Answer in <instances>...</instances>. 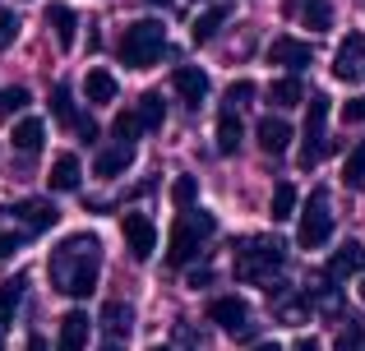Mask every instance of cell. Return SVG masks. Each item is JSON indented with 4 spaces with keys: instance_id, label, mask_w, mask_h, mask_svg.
<instances>
[{
    "instance_id": "1",
    "label": "cell",
    "mask_w": 365,
    "mask_h": 351,
    "mask_svg": "<svg viewBox=\"0 0 365 351\" xmlns=\"http://www.w3.org/2000/svg\"><path fill=\"white\" fill-rule=\"evenodd\" d=\"M46 273H51V287L61 291V296H74V300L93 296V291H98V273H102L98 236H93V231H79V236H70V241H61L51 250Z\"/></svg>"
},
{
    "instance_id": "2",
    "label": "cell",
    "mask_w": 365,
    "mask_h": 351,
    "mask_svg": "<svg viewBox=\"0 0 365 351\" xmlns=\"http://www.w3.org/2000/svg\"><path fill=\"white\" fill-rule=\"evenodd\" d=\"M120 65L125 70H153V65L167 56V28L158 23V19H139V23L125 28L120 46H116Z\"/></svg>"
},
{
    "instance_id": "3",
    "label": "cell",
    "mask_w": 365,
    "mask_h": 351,
    "mask_svg": "<svg viewBox=\"0 0 365 351\" xmlns=\"http://www.w3.org/2000/svg\"><path fill=\"white\" fill-rule=\"evenodd\" d=\"M217 231V217L204 213V208H185L176 217V231H171V250H167V263L171 268H185V263L199 259V245Z\"/></svg>"
},
{
    "instance_id": "4",
    "label": "cell",
    "mask_w": 365,
    "mask_h": 351,
    "mask_svg": "<svg viewBox=\"0 0 365 351\" xmlns=\"http://www.w3.org/2000/svg\"><path fill=\"white\" fill-rule=\"evenodd\" d=\"M333 236V204H329V189H310V199L301 204L296 213V245L301 250H324Z\"/></svg>"
},
{
    "instance_id": "5",
    "label": "cell",
    "mask_w": 365,
    "mask_h": 351,
    "mask_svg": "<svg viewBox=\"0 0 365 351\" xmlns=\"http://www.w3.org/2000/svg\"><path fill=\"white\" fill-rule=\"evenodd\" d=\"M287 263V245L282 241H250L236 259V278L241 282H273Z\"/></svg>"
},
{
    "instance_id": "6",
    "label": "cell",
    "mask_w": 365,
    "mask_h": 351,
    "mask_svg": "<svg viewBox=\"0 0 365 351\" xmlns=\"http://www.w3.org/2000/svg\"><path fill=\"white\" fill-rule=\"evenodd\" d=\"M324 125H329V93H314V98L305 102V144H301V167H305V172L319 167L324 148H329Z\"/></svg>"
},
{
    "instance_id": "7",
    "label": "cell",
    "mask_w": 365,
    "mask_h": 351,
    "mask_svg": "<svg viewBox=\"0 0 365 351\" xmlns=\"http://www.w3.org/2000/svg\"><path fill=\"white\" fill-rule=\"evenodd\" d=\"M120 231H125V250H130L134 259H153V250H158V226H153V217L125 213Z\"/></svg>"
},
{
    "instance_id": "8",
    "label": "cell",
    "mask_w": 365,
    "mask_h": 351,
    "mask_svg": "<svg viewBox=\"0 0 365 351\" xmlns=\"http://www.w3.org/2000/svg\"><path fill=\"white\" fill-rule=\"evenodd\" d=\"M333 74H338L342 83H365V37L361 33L342 37L338 56H333Z\"/></svg>"
},
{
    "instance_id": "9",
    "label": "cell",
    "mask_w": 365,
    "mask_h": 351,
    "mask_svg": "<svg viewBox=\"0 0 365 351\" xmlns=\"http://www.w3.org/2000/svg\"><path fill=\"white\" fill-rule=\"evenodd\" d=\"M171 83H176V98L185 111H199L208 102V74L199 70V65H180L176 74H171Z\"/></svg>"
},
{
    "instance_id": "10",
    "label": "cell",
    "mask_w": 365,
    "mask_h": 351,
    "mask_svg": "<svg viewBox=\"0 0 365 351\" xmlns=\"http://www.w3.org/2000/svg\"><path fill=\"white\" fill-rule=\"evenodd\" d=\"M310 61H314V51H310V42H301V37H277V42L268 46V65H277V70H287V74L305 70Z\"/></svg>"
},
{
    "instance_id": "11",
    "label": "cell",
    "mask_w": 365,
    "mask_h": 351,
    "mask_svg": "<svg viewBox=\"0 0 365 351\" xmlns=\"http://www.w3.org/2000/svg\"><path fill=\"white\" fill-rule=\"evenodd\" d=\"M287 19H301L310 33H329L333 28V5L329 0H282Z\"/></svg>"
},
{
    "instance_id": "12",
    "label": "cell",
    "mask_w": 365,
    "mask_h": 351,
    "mask_svg": "<svg viewBox=\"0 0 365 351\" xmlns=\"http://www.w3.org/2000/svg\"><path fill=\"white\" fill-rule=\"evenodd\" d=\"M208 319H213L222 333H245L250 305H245L241 296H217V300H208Z\"/></svg>"
},
{
    "instance_id": "13",
    "label": "cell",
    "mask_w": 365,
    "mask_h": 351,
    "mask_svg": "<svg viewBox=\"0 0 365 351\" xmlns=\"http://www.w3.org/2000/svg\"><path fill=\"white\" fill-rule=\"evenodd\" d=\"M9 213H14L28 231H51V226L61 222V208H56L51 199H24V204H14Z\"/></svg>"
},
{
    "instance_id": "14",
    "label": "cell",
    "mask_w": 365,
    "mask_h": 351,
    "mask_svg": "<svg viewBox=\"0 0 365 351\" xmlns=\"http://www.w3.org/2000/svg\"><path fill=\"white\" fill-rule=\"evenodd\" d=\"M46 185L56 189V194H74V189L83 185V167L74 153H56L51 157V172H46Z\"/></svg>"
},
{
    "instance_id": "15",
    "label": "cell",
    "mask_w": 365,
    "mask_h": 351,
    "mask_svg": "<svg viewBox=\"0 0 365 351\" xmlns=\"http://www.w3.org/2000/svg\"><path fill=\"white\" fill-rule=\"evenodd\" d=\"M365 268V250L356 241H347V245H338V250L329 254V268H324V278L329 282H342V278H356V273Z\"/></svg>"
},
{
    "instance_id": "16",
    "label": "cell",
    "mask_w": 365,
    "mask_h": 351,
    "mask_svg": "<svg viewBox=\"0 0 365 351\" xmlns=\"http://www.w3.org/2000/svg\"><path fill=\"white\" fill-rule=\"evenodd\" d=\"M88 315L83 310H70L61 319V337H56V351H88Z\"/></svg>"
},
{
    "instance_id": "17",
    "label": "cell",
    "mask_w": 365,
    "mask_h": 351,
    "mask_svg": "<svg viewBox=\"0 0 365 351\" xmlns=\"http://www.w3.org/2000/svg\"><path fill=\"white\" fill-rule=\"evenodd\" d=\"M46 23H51L61 51H70V46L79 42V14H74L70 5H46Z\"/></svg>"
},
{
    "instance_id": "18",
    "label": "cell",
    "mask_w": 365,
    "mask_h": 351,
    "mask_svg": "<svg viewBox=\"0 0 365 351\" xmlns=\"http://www.w3.org/2000/svg\"><path fill=\"white\" fill-rule=\"evenodd\" d=\"M255 135H259V148H264V153H287V148H292V125H287V120H277V116H264L255 125Z\"/></svg>"
},
{
    "instance_id": "19",
    "label": "cell",
    "mask_w": 365,
    "mask_h": 351,
    "mask_svg": "<svg viewBox=\"0 0 365 351\" xmlns=\"http://www.w3.org/2000/svg\"><path fill=\"white\" fill-rule=\"evenodd\" d=\"M213 139H217V153H241V139H245V130H241V116L236 111H227L222 107V116H217V130H213Z\"/></svg>"
},
{
    "instance_id": "20",
    "label": "cell",
    "mask_w": 365,
    "mask_h": 351,
    "mask_svg": "<svg viewBox=\"0 0 365 351\" xmlns=\"http://www.w3.org/2000/svg\"><path fill=\"white\" fill-rule=\"evenodd\" d=\"M130 162H134V148H125V144H111V148H102V153H98L93 172H98L102 180H111V176H125V172H130Z\"/></svg>"
},
{
    "instance_id": "21",
    "label": "cell",
    "mask_w": 365,
    "mask_h": 351,
    "mask_svg": "<svg viewBox=\"0 0 365 351\" xmlns=\"http://www.w3.org/2000/svg\"><path fill=\"white\" fill-rule=\"evenodd\" d=\"M9 144H14L19 153H37V148L46 144V125H42L37 116H24V120L14 125V135H9Z\"/></svg>"
},
{
    "instance_id": "22",
    "label": "cell",
    "mask_w": 365,
    "mask_h": 351,
    "mask_svg": "<svg viewBox=\"0 0 365 351\" xmlns=\"http://www.w3.org/2000/svg\"><path fill=\"white\" fill-rule=\"evenodd\" d=\"M83 93H88V102L93 107H107V102H116V79H111V70H88V79H83Z\"/></svg>"
},
{
    "instance_id": "23",
    "label": "cell",
    "mask_w": 365,
    "mask_h": 351,
    "mask_svg": "<svg viewBox=\"0 0 365 351\" xmlns=\"http://www.w3.org/2000/svg\"><path fill=\"white\" fill-rule=\"evenodd\" d=\"M296 208H301V194H296V185H292V180H277V185H273V204H268L273 222H292Z\"/></svg>"
},
{
    "instance_id": "24",
    "label": "cell",
    "mask_w": 365,
    "mask_h": 351,
    "mask_svg": "<svg viewBox=\"0 0 365 351\" xmlns=\"http://www.w3.org/2000/svg\"><path fill=\"white\" fill-rule=\"evenodd\" d=\"M227 19H232V5H208L204 14L195 19V42H213V37L222 33Z\"/></svg>"
},
{
    "instance_id": "25",
    "label": "cell",
    "mask_w": 365,
    "mask_h": 351,
    "mask_svg": "<svg viewBox=\"0 0 365 351\" xmlns=\"http://www.w3.org/2000/svg\"><path fill=\"white\" fill-rule=\"evenodd\" d=\"M268 98H273V107H301V102H305V88H301V79H296V74H282V79L268 83Z\"/></svg>"
},
{
    "instance_id": "26",
    "label": "cell",
    "mask_w": 365,
    "mask_h": 351,
    "mask_svg": "<svg viewBox=\"0 0 365 351\" xmlns=\"http://www.w3.org/2000/svg\"><path fill=\"white\" fill-rule=\"evenodd\" d=\"M130 305H125V300H107V305H102V328H111V333H116V342L125 333H130Z\"/></svg>"
},
{
    "instance_id": "27",
    "label": "cell",
    "mask_w": 365,
    "mask_h": 351,
    "mask_svg": "<svg viewBox=\"0 0 365 351\" xmlns=\"http://www.w3.org/2000/svg\"><path fill=\"white\" fill-rule=\"evenodd\" d=\"M134 116H139V130H162V120H167V102H162L158 93H148Z\"/></svg>"
},
{
    "instance_id": "28",
    "label": "cell",
    "mask_w": 365,
    "mask_h": 351,
    "mask_svg": "<svg viewBox=\"0 0 365 351\" xmlns=\"http://www.w3.org/2000/svg\"><path fill=\"white\" fill-rule=\"evenodd\" d=\"M51 116L61 120V125H79V111H74V98H70L65 83H56V88H51Z\"/></svg>"
},
{
    "instance_id": "29",
    "label": "cell",
    "mask_w": 365,
    "mask_h": 351,
    "mask_svg": "<svg viewBox=\"0 0 365 351\" xmlns=\"http://www.w3.org/2000/svg\"><path fill=\"white\" fill-rule=\"evenodd\" d=\"M195 199H199V180L195 176H176L171 180V204L185 213V208H195Z\"/></svg>"
},
{
    "instance_id": "30",
    "label": "cell",
    "mask_w": 365,
    "mask_h": 351,
    "mask_svg": "<svg viewBox=\"0 0 365 351\" xmlns=\"http://www.w3.org/2000/svg\"><path fill=\"white\" fill-rule=\"evenodd\" d=\"M19 296H24V282H0V324H9L14 319V305H19Z\"/></svg>"
},
{
    "instance_id": "31",
    "label": "cell",
    "mask_w": 365,
    "mask_h": 351,
    "mask_svg": "<svg viewBox=\"0 0 365 351\" xmlns=\"http://www.w3.org/2000/svg\"><path fill=\"white\" fill-rule=\"evenodd\" d=\"M342 180H347L351 189H361V185H365V144H361V148H351L347 167H342Z\"/></svg>"
},
{
    "instance_id": "32",
    "label": "cell",
    "mask_w": 365,
    "mask_h": 351,
    "mask_svg": "<svg viewBox=\"0 0 365 351\" xmlns=\"http://www.w3.org/2000/svg\"><path fill=\"white\" fill-rule=\"evenodd\" d=\"M111 135H116V144L134 148V139H139V116H130V111H120L116 125H111Z\"/></svg>"
},
{
    "instance_id": "33",
    "label": "cell",
    "mask_w": 365,
    "mask_h": 351,
    "mask_svg": "<svg viewBox=\"0 0 365 351\" xmlns=\"http://www.w3.org/2000/svg\"><path fill=\"white\" fill-rule=\"evenodd\" d=\"M24 107H28V93L24 88H5V93H0V120H5V116H19Z\"/></svg>"
},
{
    "instance_id": "34",
    "label": "cell",
    "mask_w": 365,
    "mask_h": 351,
    "mask_svg": "<svg viewBox=\"0 0 365 351\" xmlns=\"http://www.w3.org/2000/svg\"><path fill=\"white\" fill-rule=\"evenodd\" d=\"M250 98H255V83H250V79H236L232 88H227V111H241Z\"/></svg>"
},
{
    "instance_id": "35",
    "label": "cell",
    "mask_w": 365,
    "mask_h": 351,
    "mask_svg": "<svg viewBox=\"0 0 365 351\" xmlns=\"http://www.w3.org/2000/svg\"><path fill=\"white\" fill-rule=\"evenodd\" d=\"M277 315H282V319H305V315H310V300H305V296H282V300H277Z\"/></svg>"
},
{
    "instance_id": "36",
    "label": "cell",
    "mask_w": 365,
    "mask_h": 351,
    "mask_svg": "<svg viewBox=\"0 0 365 351\" xmlns=\"http://www.w3.org/2000/svg\"><path fill=\"white\" fill-rule=\"evenodd\" d=\"M342 120H347V125H365V98H347V102H342Z\"/></svg>"
},
{
    "instance_id": "37",
    "label": "cell",
    "mask_w": 365,
    "mask_h": 351,
    "mask_svg": "<svg viewBox=\"0 0 365 351\" xmlns=\"http://www.w3.org/2000/svg\"><path fill=\"white\" fill-rule=\"evenodd\" d=\"M14 37H19V19L14 14H0V51L14 46Z\"/></svg>"
},
{
    "instance_id": "38",
    "label": "cell",
    "mask_w": 365,
    "mask_h": 351,
    "mask_svg": "<svg viewBox=\"0 0 365 351\" xmlns=\"http://www.w3.org/2000/svg\"><path fill=\"white\" fill-rule=\"evenodd\" d=\"M333 351H365V333H361V328H347V333L338 337V347H333Z\"/></svg>"
},
{
    "instance_id": "39",
    "label": "cell",
    "mask_w": 365,
    "mask_h": 351,
    "mask_svg": "<svg viewBox=\"0 0 365 351\" xmlns=\"http://www.w3.org/2000/svg\"><path fill=\"white\" fill-rule=\"evenodd\" d=\"M74 130H79L83 144H98V125H93V120H83V116H79V125H74Z\"/></svg>"
},
{
    "instance_id": "40",
    "label": "cell",
    "mask_w": 365,
    "mask_h": 351,
    "mask_svg": "<svg viewBox=\"0 0 365 351\" xmlns=\"http://www.w3.org/2000/svg\"><path fill=\"white\" fill-rule=\"evenodd\" d=\"M19 250V236H9V231H0V259H9V254Z\"/></svg>"
},
{
    "instance_id": "41",
    "label": "cell",
    "mask_w": 365,
    "mask_h": 351,
    "mask_svg": "<svg viewBox=\"0 0 365 351\" xmlns=\"http://www.w3.org/2000/svg\"><path fill=\"white\" fill-rule=\"evenodd\" d=\"M208 282H213V273H208V268H195V273H190V287H208Z\"/></svg>"
},
{
    "instance_id": "42",
    "label": "cell",
    "mask_w": 365,
    "mask_h": 351,
    "mask_svg": "<svg viewBox=\"0 0 365 351\" xmlns=\"http://www.w3.org/2000/svg\"><path fill=\"white\" fill-rule=\"evenodd\" d=\"M24 351H46V342H42V337L33 333V337H28V342H24Z\"/></svg>"
},
{
    "instance_id": "43",
    "label": "cell",
    "mask_w": 365,
    "mask_h": 351,
    "mask_svg": "<svg viewBox=\"0 0 365 351\" xmlns=\"http://www.w3.org/2000/svg\"><path fill=\"white\" fill-rule=\"evenodd\" d=\"M296 351H319V342H314V337H301V342H296Z\"/></svg>"
},
{
    "instance_id": "44",
    "label": "cell",
    "mask_w": 365,
    "mask_h": 351,
    "mask_svg": "<svg viewBox=\"0 0 365 351\" xmlns=\"http://www.w3.org/2000/svg\"><path fill=\"white\" fill-rule=\"evenodd\" d=\"M98 351H125V347H120V342H116V337H111V342H102V347H98Z\"/></svg>"
},
{
    "instance_id": "45",
    "label": "cell",
    "mask_w": 365,
    "mask_h": 351,
    "mask_svg": "<svg viewBox=\"0 0 365 351\" xmlns=\"http://www.w3.org/2000/svg\"><path fill=\"white\" fill-rule=\"evenodd\" d=\"M255 351H282V347H277V342H259Z\"/></svg>"
},
{
    "instance_id": "46",
    "label": "cell",
    "mask_w": 365,
    "mask_h": 351,
    "mask_svg": "<svg viewBox=\"0 0 365 351\" xmlns=\"http://www.w3.org/2000/svg\"><path fill=\"white\" fill-rule=\"evenodd\" d=\"M148 5H171V0H148Z\"/></svg>"
},
{
    "instance_id": "47",
    "label": "cell",
    "mask_w": 365,
    "mask_h": 351,
    "mask_svg": "<svg viewBox=\"0 0 365 351\" xmlns=\"http://www.w3.org/2000/svg\"><path fill=\"white\" fill-rule=\"evenodd\" d=\"M148 351H167V347H148Z\"/></svg>"
},
{
    "instance_id": "48",
    "label": "cell",
    "mask_w": 365,
    "mask_h": 351,
    "mask_svg": "<svg viewBox=\"0 0 365 351\" xmlns=\"http://www.w3.org/2000/svg\"><path fill=\"white\" fill-rule=\"evenodd\" d=\"M361 296H365V287H361Z\"/></svg>"
},
{
    "instance_id": "49",
    "label": "cell",
    "mask_w": 365,
    "mask_h": 351,
    "mask_svg": "<svg viewBox=\"0 0 365 351\" xmlns=\"http://www.w3.org/2000/svg\"><path fill=\"white\" fill-rule=\"evenodd\" d=\"M361 9H365V0H361Z\"/></svg>"
}]
</instances>
